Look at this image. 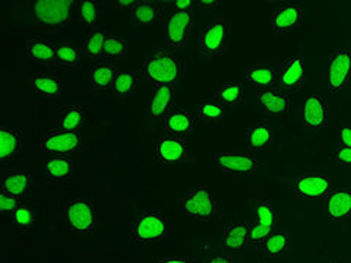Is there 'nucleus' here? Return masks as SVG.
Instances as JSON below:
<instances>
[{
	"instance_id": "27",
	"label": "nucleus",
	"mask_w": 351,
	"mask_h": 263,
	"mask_svg": "<svg viewBox=\"0 0 351 263\" xmlns=\"http://www.w3.org/2000/svg\"><path fill=\"white\" fill-rule=\"evenodd\" d=\"M272 140V129L265 122V120H259L254 125H250L246 132V148L247 152L258 153L269 147Z\"/></svg>"
},
{
	"instance_id": "6",
	"label": "nucleus",
	"mask_w": 351,
	"mask_h": 263,
	"mask_svg": "<svg viewBox=\"0 0 351 263\" xmlns=\"http://www.w3.org/2000/svg\"><path fill=\"white\" fill-rule=\"evenodd\" d=\"M76 3L72 0H36L32 15L41 27L64 28L71 24Z\"/></svg>"
},
{
	"instance_id": "12",
	"label": "nucleus",
	"mask_w": 351,
	"mask_h": 263,
	"mask_svg": "<svg viewBox=\"0 0 351 263\" xmlns=\"http://www.w3.org/2000/svg\"><path fill=\"white\" fill-rule=\"evenodd\" d=\"M213 161L219 171L233 175H254L259 167L258 158L252 152H217Z\"/></svg>"
},
{
	"instance_id": "43",
	"label": "nucleus",
	"mask_w": 351,
	"mask_h": 263,
	"mask_svg": "<svg viewBox=\"0 0 351 263\" xmlns=\"http://www.w3.org/2000/svg\"><path fill=\"white\" fill-rule=\"evenodd\" d=\"M169 5H173L176 10H180V12H189L196 8V2L193 0H173V2H166Z\"/></svg>"
},
{
	"instance_id": "39",
	"label": "nucleus",
	"mask_w": 351,
	"mask_h": 263,
	"mask_svg": "<svg viewBox=\"0 0 351 263\" xmlns=\"http://www.w3.org/2000/svg\"><path fill=\"white\" fill-rule=\"evenodd\" d=\"M128 53V40L122 36H107L103 58L106 60L123 59Z\"/></svg>"
},
{
	"instance_id": "13",
	"label": "nucleus",
	"mask_w": 351,
	"mask_h": 263,
	"mask_svg": "<svg viewBox=\"0 0 351 263\" xmlns=\"http://www.w3.org/2000/svg\"><path fill=\"white\" fill-rule=\"evenodd\" d=\"M331 190V179L324 174L298 175L293 180L294 199H325Z\"/></svg>"
},
{
	"instance_id": "28",
	"label": "nucleus",
	"mask_w": 351,
	"mask_h": 263,
	"mask_svg": "<svg viewBox=\"0 0 351 263\" xmlns=\"http://www.w3.org/2000/svg\"><path fill=\"white\" fill-rule=\"evenodd\" d=\"M31 90L44 98H58L63 92V84L56 73L38 72L31 81Z\"/></svg>"
},
{
	"instance_id": "3",
	"label": "nucleus",
	"mask_w": 351,
	"mask_h": 263,
	"mask_svg": "<svg viewBox=\"0 0 351 263\" xmlns=\"http://www.w3.org/2000/svg\"><path fill=\"white\" fill-rule=\"evenodd\" d=\"M179 208L186 216L197 223L215 221L221 214V203L210 189L196 188L184 192L179 201Z\"/></svg>"
},
{
	"instance_id": "9",
	"label": "nucleus",
	"mask_w": 351,
	"mask_h": 263,
	"mask_svg": "<svg viewBox=\"0 0 351 263\" xmlns=\"http://www.w3.org/2000/svg\"><path fill=\"white\" fill-rule=\"evenodd\" d=\"M81 148V134L66 130H50L38 142V151L50 157H71Z\"/></svg>"
},
{
	"instance_id": "49",
	"label": "nucleus",
	"mask_w": 351,
	"mask_h": 263,
	"mask_svg": "<svg viewBox=\"0 0 351 263\" xmlns=\"http://www.w3.org/2000/svg\"><path fill=\"white\" fill-rule=\"evenodd\" d=\"M321 263H339L338 260H334V259H325L324 262H321Z\"/></svg>"
},
{
	"instance_id": "14",
	"label": "nucleus",
	"mask_w": 351,
	"mask_h": 263,
	"mask_svg": "<svg viewBox=\"0 0 351 263\" xmlns=\"http://www.w3.org/2000/svg\"><path fill=\"white\" fill-rule=\"evenodd\" d=\"M307 84V71L306 60L300 54L285 60L280 71L278 86L285 94H298L302 92Z\"/></svg>"
},
{
	"instance_id": "26",
	"label": "nucleus",
	"mask_w": 351,
	"mask_h": 263,
	"mask_svg": "<svg viewBox=\"0 0 351 263\" xmlns=\"http://www.w3.org/2000/svg\"><path fill=\"white\" fill-rule=\"evenodd\" d=\"M117 75L119 71L112 63L100 62L94 64V68L90 71V84L93 90L97 92H110Z\"/></svg>"
},
{
	"instance_id": "5",
	"label": "nucleus",
	"mask_w": 351,
	"mask_h": 263,
	"mask_svg": "<svg viewBox=\"0 0 351 263\" xmlns=\"http://www.w3.org/2000/svg\"><path fill=\"white\" fill-rule=\"evenodd\" d=\"M60 221L73 233H93L97 225V216L91 201L85 197H71L63 201L60 206Z\"/></svg>"
},
{
	"instance_id": "35",
	"label": "nucleus",
	"mask_w": 351,
	"mask_h": 263,
	"mask_svg": "<svg viewBox=\"0 0 351 263\" xmlns=\"http://www.w3.org/2000/svg\"><path fill=\"white\" fill-rule=\"evenodd\" d=\"M246 90L241 84H224L215 92L214 100L224 107H239L245 101Z\"/></svg>"
},
{
	"instance_id": "30",
	"label": "nucleus",
	"mask_w": 351,
	"mask_h": 263,
	"mask_svg": "<svg viewBox=\"0 0 351 263\" xmlns=\"http://www.w3.org/2000/svg\"><path fill=\"white\" fill-rule=\"evenodd\" d=\"M25 58L38 63L56 62V46H53L47 38L34 37L27 42Z\"/></svg>"
},
{
	"instance_id": "18",
	"label": "nucleus",
	"mask_w": 351,
	"mask_h": 263,
	"mask_svg": "<svg viewBox=\"0 0 351 263\" xmlns=\"http://www.w3.org/2000/svg\"><path fill=\"white\" fill-rule=\"evenodd\" d=\"M256 103L271 118H282L291 112L290 98L281 90H258Z\"/></svg>"
},
{
	"instance_id": "48",
	"label": "nucleus",
	"mask_w": 351,
	"mask_h": 263,
	"mask_svg": "<svg viewBox=\"0 0 351 263\" xmlns=\"http://www.w3.org/2000/svg\"><path fill=\"white\" fill-rule=\"evenodd\" d=\"M138 2H135V0H126V2H117V6L122 8V9H132Z\"/></svg>"
},
{
	"instance_id": "42",
	"label": "nucleus",
	"mask_w": 351,
	"mask_h": 263,
	"mask_svg": "<svg viewBox=\"0 0 351 263\" xmlns=\"http://www.w3.org/2000/svg\"><path fill=\"white\" fill-rule=\"evenodd\" d=\"M334 160L339 166L351 168V148L338 147L334 152Z\"/></svg>"
},
{
	"instance_id": "29",
	"label": "nucleus",
	"mask_w": 351,
	"mask_h": 263,
	"mask_svg": "<svg viewBox=\"0 0 351 263\" xmlns=\"http://www.w3.org/2000/svg\"><path fill=\"white\" fill-rule=\"evenodd\" d=\"M22 148L21 132L12 127H0V161L6 164L12 161Z\"/></svg>"
},
{
	"instance_id": "34",
	"label": "nucleus",
	"mask_w": 351,
	"mask_h": 263,
	"mask_svg": "<svg viewBox=\"0 0 351 263\" xmlns=\"http://www.w3.org/2000/svg\"><path fill=\"white\" fill-rule=\"evenodd\" d=\"M138 84H139V75L136 72L122 71L119 72L110 94H112V97L122 100V98H128L132 94L136 92Z\"/></svg>"
},
{
	"instance_id": "47",
	"label": "nucleus",
	"mask_w": 351,
	"mask_h": 263,
	"mask_svg": "<svg viewBox=\"0 0 351 263\" xmlns=\"http://www.w3.org/2000/svg\"><path fill=\"white\" fill-rule=\"evenodd\" d=\"M217 6H219V2H217V0H201V2H196V8L201 9H215Z\"/></svg>"
},
{
	"instance_id": "2",
	"label": "nucleus",
	"mask_w": 351,
	"mask_h": 263,
	"mask_svg": "<svg viewBox=\"0 0 351 263\" xmlns=\"http://www.w3.org/2000/svg\"><path fill=\"white\" fill-rule=\"evenodd\" d=\"M234 25L232 19L218 15L205 24L197 37V54L202 60H215L228 50L233 40Z\"/></svg>"
},
{
	"instance_id": "11",
	"label": "nucleus",
	"mask_w": 351,
	"mask_h": 263,
	"mask_svg": "<svg viewBox=\"0 0 351 263\" xmlns=\"http://www.w3.org/2000/svg\"><path fill=\"white\" fill-rule=\"evenodd\" d=\"M304 9L298 2H282L271 12L269 25L278 36H289L298 31L304 22Z\"/></svg>"
},
{
	"instance_id": "36",
	"label": "nucleus",
	"mask_w": 351,
	"mask_h": 263,
	"mask_svg": "<svg viewBox=\"0 0 351 263\" xmlns=\"http://www.w3.org/2000/svg\"><path fill=\"white\" fill-rule=\"evenodd\" d=\"M84 49L75 46V44H63L56 46V62L64 69H76L84 60Z\"/></svg>"
},
{
	"instance_id": "19",
	"label": "nucleus",
	"mask_w": 351,
	"mask_h": 263,
	"mask_svg": "<svg viewBox=\"0 0 351 263\" xmlns=\"http://www.w3.org/2000/svg\"><path fill=\"white\" fill-rule=\"evenodd\" d=\"M195 127L196 117L191 110L184 107H174L162 120V129L166 135L184 138L191 135Z\"/></svg>"
},
{
	"instance_id": "16",
	"label": "nucleus",
	"mask_w": 351,
	"mask_h": 263,
	"mask_svg": "<svg viewBox=\"0 0 351 263\" xmlns=\"http://www.w3.org/2000/svg\"><path fill=\"white\" fill-rule=\"evenodd\" d=\"M255 223H250V246L259 245L280 228L278 212L268 202L259 201L255 205Z\"/></svg>"
},
{
	"instance_id": "40",
	"label": "nucleus",
	"mask_w": 351,
	"mask_h": 263,
	"mask_svg": "<svg viewBox=\"0 0 351 263\" xmlns=\"http://www.w3.org/2000/svg\"><path fill=\"white\" fill-rule=\"evenodd\" d=\"M197 116L210 123H218L226 117V107L215 100L202 101L197 105Z\"/></svg>"
},
{
	"instance_id": "20",
	"label": "nucleus",
	"mask_w": 351,
	"mask_h": 263,
	"mask_svg": "<svg viewBox=\"0 0 351 263\" xmlns=\"http://www.w3.org/2000/svg\"><path fill=\"white\" fill-rule=\"evenodd\" d=\"M176 90L171 86H154L147 104V117L149 120H164L174 108Z\"/></svg>"
},
{
	"instance_id": "4",
	"label": "nucleus",
	"mask_w": 351,
	"mask_h": 263,
	"mask_svg": "<svg viewBox=\"0 0 351 263\" xmlns=\"http://www.w3.org/2000/svg\"><path fill=\"white\" fill-rule=\"evenodd\" d=\"M167 221L158 211L142 212L130 227L129 240L134 246H154L167 237Z\"/></svg>"
},
{
	"instance_id": "10",
	"label": "nucleus",
	"mask_w": 351,
	"mask_h": 263,
	"mask_svg": "<svg viewBox=\"0 0 351 263\" xmlns=\"http://www.w3.org/2000/svg\"><path fill=\"white\" fill-rule=\"evenodd\" d=\"M154 161L160 166L174 167L188 161V142L184 138L162 135L152 148Z\"/></svg>"
},
{
	"instance_id": "8",
	"label": "nucleus",
	"mask_w": 351,
	"mask_h": 263,
	"mask_svg": "<svg viewBox=\"0 0 351 263\" xmlns=\"http://www.w3.org/2000/svg\"><path fill=\"white\" fill-rule=\"evenodd\" d=\"M351 84V50L338 47L331 51L326 64V88L329 94H341Z\"/></svg>"
},
{
	"instance_id": "32",
	"label": "nucleus",
	"mask_w": 351,
	"mask_h": 263,
	"mask_svg": "<svg viewBox=\"0 0 351 263\" xmlns=\"http://www.w3.org/2000/svg\"><path fill=\"white\" fill-rule=\"evenodd\" d=\"M86 122L85 110L78 105H68L63 107L58 118V126L60 130L66 132H76L81 134Z\"/></svg>"
},
{
	"instance_id": "46",
	"label": "nucleus",
	"mask_w": 351,
	"mask_h": 263,
	"mask_svg": "<svg viewBox=\"0 0 351 263\" xmlns=\"http://www.w3.org/2000/svg\"><path fill=\"white\" fill-rule=\"evenodd\" d=\"M206 263H236L234 259L232 256H227V255H215L211 256L208 259Z\"/></svg>"
},
{
	"instance_id": "45",
	"label": "nucleus",
	"mask_w": 351,
	"mask_h": 263,
	"mask_svg": "<svg viewBox=\"0 0 351 263\" xmlns=\"http://www.w3.org/2000/svg\"><path fill=\"white\" fill-rule=\"evenodd\" d=\"M157 263H201L196 256H178V258H164Z\"/></svg>"
},
{
	"instance_id": "22",
	"label": "nucleus",
	"mask_w": 351,
	"mask_h": 263,
	"mask_svg": "<svg viewBox=\"0 0 351 263\" xmlns=\"http://www.w3.org/2000/svg\"><path fill=\"white\" fill-rule=\"evenodd\" d=\"M32 181H34V177H32V173L28 168L10 170L0 181V192L24 199L31 192Z\"/></svg>"
},
{
	"instance_id": "21",
	"label": "nucleus",
	"mask_w": 351,
	"mask_h": 263,
	"mask_svg": "<svg viewBox=\"0 0 351 263\" xmlns=\"http://www.w3.org/2000/svg\"><path fill=\"white\" fill-rule=\"evenodd\" d=\"M293 251V240L289 231L278 228L259 243V253L267 259H285Z\"/></svg>"
},
{
	"instance_id": "15",
	"label": "nucleus",
	"mask_w": 351,
	"mask_h": 263,
	"mask_svg": "<svg viewBox=\"0 0 351 263\" xmlns=\"http://www.w3.org/2000/svg\"><path fill=\"white\" fill-rule=\"evenodd\" d=\"M329 107L324 95L311 94L304 98L300 112V123L312 132H321L326 127Z\"/></svg>"
},
{
	"instance_id": "1",
	"label": "nucleus",
	"mask_w": 351,
	"mask_h": 263,
	"mask_svg": "<svg viewBox=\"0 0 351 263\" xmlns=\"http://www.w3.org/2000/svg\"><path fill=\"white\" fill-rule=\"evenodd\" d=\"M142 79L154 86L179 88L186 76V63L169 49H156L142 62Z\"/></svg>"
},
{
	"instance_id": "37",
	"label": "nucleus",
	"mask_w": 351,
	"mask_h": 263,
	"mask_svg": "<svg viewBox=\"0 0 351 263\" xmlns=\"http://www.w3.org/2000/svg\"><path fill=\"white\" fill-rule=\"evenodd\" d=\"M76 12H78L80 22L85 28H94L101 16L100 3L95 0H82L76 3Z\"/></svg>"
},
{
	"instance_id": "44",
	"label": "nucleus",
	"mask_w": 351,
	"mask_h": 263,
	"mask_svg": "<svg viewBox=\"0 0 351 263\" xmlns=\"http://www.w3.org/2000/svg\"><path fill=\"white\" fill-rule=\"evenodd\" d=\"M339 144L341 147H347L351 148V125H343L339 127Z\"/></svg>"
},
{
	"instance_id": "38",
	"label": "nucleus",
	"mask_w": 351,
	"mask_h": 263,
	"mask_svg": "<svg viewBox=\"0 0 351 263\" xmlns=\"http://www.w3.org/2000/svg\"><path fill=\"white\" fill-rule=\"evenodd\" d=\"M106 32L104 31H94L85 38L84 42V53L90 60H98L103 58L104 44H106Z\"/></svg>"
},
{
	"instance_id": "25",
	"label": "nucleus",
	"mask_w": 351,
	"mask_h": 263,
	"mask_svg": "<svg viewBox=\"0 0 351 263\" xmlns=\"http://www.w3.org/2000/svg\"><path fill=\"white\" fill-rule=\"evenodd\" d=\"M162 18L161 8L156 2H138L129 10V21L138 28H151Z\"/></svg>"
},
{
	"instance_id": "23",
	"label": "nucleus",
	"mask_w": 351,
	"mask_h": 263,
	"mask_svg": "<svg viewBox=\"0 0 351 263\" xmlns=\"http://www.w3.org/2000/svg\"><path fill=\"white\" fill-rule=\"evenodd\" d=\"M245 79L258 90H276L278 86L280 72L268 62H258L246 69Z\"/></svg>"
},
{
	"instance_id": "24",
	"label": "nucleus",
	"mask_w": 351,
	"mask_h": 263,
	"mask_svg": "<svg viewBox=\"0 0 351 263\" xmlns=\"http://www.w3.org/2000/svg\"><path fill=\"white\" fill-rule=\"evenodd\" d=\"M247 246H250V223L237 221L227 224L221 236V247L239 253Z\"/></svg>"
},
{
	"instance_id": "17",
	"label": "nucleus",
	"mask_w": 351,
	"mask_h": 263,
	"mask_svg": "<svg viewBox=\"0 0 351 263\" xmlns=\"http://www.w3.org/2000/svg\"><path fill=\"white\" fill-rule=\"evenodd\" d=\"M325 215L329 221L346 224L351 221V189L332 188L325 197Z\"/></svg>"
},
{
	"instance_id": "41",
	"label": "nucleus",
	"mask_w": 351,
	"mask_h": 263,
	"mask_svg": "<svg viewBox=\"0 0 351 263\" xmlns=\"http://www.w3.org/2000/svg\"><path fill=\"white\" fill-rule=\"evenodd\" d=\"M21 203H22V199H19V197L0 192V211L3 214H8V212L12 214Z\"/></svg>"
},
{
	"instance_id": "33",
	"label": "nucleus",
	"mask_w": 351,
	"mask_h": 263,
	"mask_svg": "<svg viewBox=\"0 0 351 263\" xmlns=\"http://www.w3.org/2000/svg\"><path fill=\"white\" fill-rule=\"evenodd\" d=\"M38 221L37 211L28 203H21L10 216V223H12L14 231L25 234L34 229Z\"/></svg>"
},
{
	"instance_id": "31",
	"label": "nucleus",
	"mask_w": 351,
	"mask_h": 263,
	"mask_svg": "<svg viewBox=\"0 0 351 263\" xmlns=\"http://www.w3.org/2000/svg\"><path fill=\"white\" fill-rule=\"evenodd\" d=\"M73 173V161L71 157H50L43 166L44 177L51 181L68 180Z\"/></svg>"
},
{
	"instance_id": "7",
	"label": "nucleus",
	"mask_w": 351,
	"mask_h": 263,
	"mask_svg": "<svg viewBox=\"0 0 351 263\" xmlns=\"http://www.w3.org/2000/svg\"><path fill=\"white\" fill-rule=\"evenodd\" d=\"M195 24V12H180L173 10L164 22V44L166 49L178 51L188 47L191 41V32Z\"/></svg>"
}]
</instances>
